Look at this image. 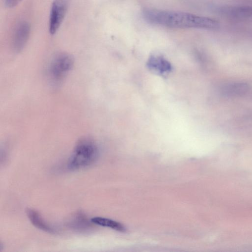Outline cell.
<instances>
[{"instance_id": "5b68a950", "label": "cell", "mask_w": 252, "mask_h": 252, "mask_svg": "<svg viewBox=\"0 0 252 252\" xmlns=\"http://www.w3.org/2000/svg\"><path fill=\"white\" fill-rule=\"evenodd\" d=\"M30 33V26L27 22H20L15 28L13 37V47L14 50L19 52L25 46Z\"/></svg>"}, {"instance_id": "ba28073f", "label": "cell", "mask_w": 252, "mask_h": 252, "mask_svg": "<svg viewBox=\"0 0 252 252\" xmlns=\"http://www.w3.org/2000/svg\"><path fill=\"white\" fill-rule=\"evenodd\" d=\"M221 12L235 18H246L252 16V7L248 6L227 7L223 8Z\"/></svg>"}, {"instance_id": "3957f363", "label": "cell", "mask_w": 252, "mask_h": 252, "mask_svg": "<svg viewBox=\"0 0 252 252\" xmlns=\"http://www.w3.org/2000/svg\"><path fill=\"white\" fill-rule=\"evenodd\" d=\"M74 60L67 53H60L51 61L49 67V74L55 81L62 80L73 67Z\"/></svg>"}, {"instance_id": "277c9868", "label": "cell", "mask_w": 252, "mask_h": 252, "mask_svg": "<svg viewBox=\"0 0 252 252\" xmlns=\"http://www.w3.org/2000/svg\"><path fill=\"white\" fill-rule=\"evenodd\" d=\"M68 6V0L53 1L49 18V28L51 34H55L58 30L66 14Z\"/></svg>"}, {"instance_id": "7c38bea8", "label": "cell", "mask_w": 252, "mask_h": 252, "mask_svg": "<svg viewBox=\"0 0 252 252\" xmlns=\"http://www.w3.org/2000/svg\"><path fill=\"white\" fill-rule=\"evenodd\" d=\"M21 0H5V5L8 7H13L16 5Z\"/></svg>"}, {"instance_id": "52a82bcc", "label": "cell", "mask_w": 252, "mask_h": 252, "mask_svg": "<svg viewBox=\"0 0 252 252\" xmlns=\"http://www.w3.org/2000/svg\"><path fill=\"white\" fill-rule=\"evenodd\" d=\"M27 215L31 223L37 228L46 232L53 233L54 229L47 223L36 210L32 209H27Z\"/></svg>"}, {"instance_id": "30bf717a", "label": "cell", "mask_w": 252, "mask_h": 252, "mask_svg": "<svg viewBox=\"0 0 252 252\" xmlns=\"http://www.w3.org/2000/svg\"><path fill=\"white\" fill-rule=\"evenodd\" d=\"M222 90V93L226 95H241L247 92L248 86L245 83H232L225 85Z\"/></svg>"}, {"instance_id": "9c48e42d", "label": "cell", "mask_w": 252, "mask_h": 252, "mask_svg": "<svg viewBox=\"0 0 252 252\" xmlns=\"http://www.w3.org/2000/svg\"><path fill=\"white\" fill-rule=\"evenodd\" d=\"M69 226L78 231L87 230L91 224L85 215L82 212H77L69 222Z\"/></svg>"}, {"instance_id": "8fae6325", "label": "cell", "mask_w": 252, "mask_h": 252, "mask_svg": "<svg viewBox=\"0 0 252 252\" xmlns=\"http://www.w3.org/2000/svg\"><path fill=\"white\" fill-rule=\"evenodd\" d=\"M91 221L94 224L109 227L119 231L125 232L126 231V228L122 224L108 218L96 217L92 218Z\"/></svg>"}, {"instance_id": "6da1fadb", "label": "cell", "mask_w": 252, "mask_h": 252, "mask_svg": "<svg viewBox=\"0 0 252 252\" xmlns=\"http://www.w3.org/2000/svg\"><path fill=\"white\" fill-rule=\"evenodd\" d=\"M143 16L150 23L173 28L213 29L219 25L215 19L179 11L146 9Z\"/></svg>"}, {"instance_id": "8992f818", "label": "cell", "mask_w": 252, "mask_h": 252, "mask_svg": "<svg viewBox=\"0 0 252 252\" xmlns=\"http://www.w3.org/2000/svg\"><path fill=\"white\" fill-rule=\"evenodd\" d=\"M148 65L150 69L160 74H166L171 69L169 63L159 56H152L149 59Z\"/></svg>"}, {"instance_id": "7a4b0ae2", "label": "cell", "mask_w": 252, "mask_h": 252, "mask_svg": "<svg viewBox=\"0 0 252 252\" xmlns=\"http://www.w3.org/2000/svg\"><path fill=\"white\" fill-rule=\"evenodd\" d=\"M98 149L95 143L89 138H83L76 143L68 160L67 168L78 170L93 165L98 159Z\"/></svg>"}]
</instances>
